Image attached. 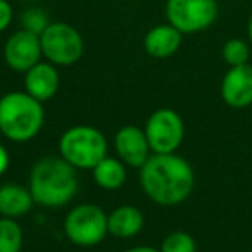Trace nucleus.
Listing matches in <instances>:
<instances>
[{
    "label": "nucleus",
    "instance_id": "obj_1",
    "mask_svg": "<svg viewBox=\"0 0 252 252\" xmlns=\"http://www.w3.org/2000/svg\"><path fill=\"white\" fill-rule=\"evenodd\" d=\"M144 193L158 206H178L190 197L195 173L185 158L173 154H152L140 168Z\"/></svg>",
    "mask_w": 252,
    "mask_h": 252
},
{
    "label": "nucleus",
    "instance_id": "obj_2",
    "mask_svg": "<svg viewBox=\"0 0 252 252\" xmlns=\"http://www.w3.org/2000/svg\"><path fill=\"white\" fill-rule=\"evenodd\" d=\"M28 189L35 204L49 209L64 207L80 189L78 169L63 158H43L30 171Z\"/></svg>",
    "mask_w": 252,
    "mask_h": 252
},
{
    "label": "nucleus",
    "instance_id": "obj_3",
    "mask_svg": "<svg viewBox=\"0 0 252 252\" xmlns=\"http://www.w3.org/2000/svg\"><path fill=\"white\" fill-rule=\"evenodd\" d=\"M45 123L43 104L23 92L0 97V133L14 144H26L42 131Z\"/></svg>",
    "mask_w": 252,
    "mask_h": 252
},
{
    "label": "nucleus",
    "instance_id": "obj_4",
    "mask_svg": "<svg viewBox=\"0 0 252 252\" xmlns=\"http://www.w3.org/2000/svg\"><path fill=\"white\" fill-rule=\"evenodd\" d=\"M109 144L98 128L88 125L71 126L59 138V156L76 169H94L107 158Z\"/></svg>",
    "mask_w": 252,
    "mask_h": 252
},
{
    "label": "nucleus",
    "instance_id": "obj_5",
    "mask_svg": "<svg viewBox=\"0 0 252 252\" xmlns=\"http://www.w3.org/2000/svg\"><path fill=\"white\" fill-rule=\"evenodd\" d=\"M64 233L78 247H95L107 237V213L95 204H78L64 218Z\"/></svg>",
    "mask_w": 252,
    "mask_h": 252
},
{
    "label": "nucleus",
    "instance_id": "obj_6",
    "mask_svg": "<svg viewBox=\"0 0 252 252\" xmlns=\"http://www.w3.org/2000/svg\"><path fill=\"white\" fill-rule=\"evenodd\" d=\"M42 54L54 66H73L83 57L85 42L81 33L67 23H50L40 35Z\"/></svg>",
    "mask_w": 252,
    "mask_h": 252
},
{
    "label": "nucleus",
    "instance_id": "obj_7",
    "mask_svg": "<svg viewBox=\"0 0 252 252\" xmlns=\"http://www.w3.org/2000/svg\"><path fill=\"white\" fill-rule=\"evenodd\" d=\"M166 19L183 35L211 28L220 14L216 0H166Z\"/></svg>",
    "mask_w": 252,
    "mask_h": 252
},
{
    "label": "nucleus",
    "instance_id": "obj_8",
    "mask_svg": "<svg viewBox=\"0 0 252 252\" xmlns=\"http://www.w3.org/2000/svg\"><path fill=\"white\" fill-rule=\"evenodd\" d=\"M144 131L152 154H173L185 137V123L175 109L162 107L149 116Z\"/></svg>",
    "mask_w": 252,
    "mask_h": 252
},
{
    "label": "nucleus",
    "instance_id": "obj_9",
    "mask_svg": "<svg viewBox=\"0 0 252 252\" xmlns=\"http://www.w3.org/2000/svg\"><path fill=\"white\" fill-rule=\"evenodd\" d=\"M40 36L26 30L12 33L4 45V61L16 73H26L42 61Z\"/></svg>",
    "mask_w": 252,
    "mask_h": 252
},
{
    "label": "nucleus",
    "instance_id": "obj_10",
    "mask_svg": "<svg viewBox=\"0 0 252 252\" xmlns=\"http://www.w3.org/2000/svg\"><path fill=\"white\" fill-rule=\"evenodd\" d=\"M116 158H119L128 168L140 169L152 156L151 145L145 137L144 128L135 125L121 126L114 135Z\"/></svg>",
    "mask_w": 252,
    "mask_h": 252
},
{
    "label": "nucleus",
    "instance_id": "obj_11",
    "mask_svg": "<svg viewBox=\"0 0 252 252\" xmlns=\"http://www.w3.org/2000/svg\"><path fill=\"white\" fill-rule=\"evenodd\" d=\"M221 98L233 109H245L252 104V66L230 67L221 80Z\"/></svg>",
    "mask_w": 252,
    "mask_h": 252
},
{
    "label": "nucleus",
    "instance_id": "obj_12",
    "mask_svg": "<svg viewBox=\"0 0 252 252\" xmlns=\"http://www.w3.org/2000/svg\"><path fill=\"white\" fill-rule=\"evenodd\" d=\"M59 87V71H57V66H54L49 61H40L25 73V92L42 104L56 97Z\"/></svg>",
    "mask_w": 252,
    "mask_h": 252
},
{
    "label": "nucleus",
    "instance_id": "obj_13",
    "mask_svg": "<svg viewBox=\"0 0 252 252\" xmlns=\"http://www.w3.org/2000/svg\"><path fill=\"white\" fill-rule=\"evenodd\" d=\"M183 33L169 23L151 28L144 36V49L154 59H168L182 47Z\"/></svg>",
    "mask_w": 252,
    "mask_h": 252
},
{
    "label": "nucleus",
    "instance_id": "obj_14",
    "mask_svg": "<svg viewBox=\"0 0 252 252\" xmlns=\"http://www.w3.org/2000/svg\"><path fill=\"white\" fill-rule=\"evenodd\" d=\"M145 218L137 206H119L107 214L109 235L116 238H133L144 230Z\"/></svg>",
    "mask_w": 252,
    "mask_h": 252
},
{
    "label": "nucleus",
    "instance_id": "obj_15",
    "mask_svg": "<svg viewBox=\"0 0 252 252\" xmlns=\"http://www.w3.org/2000/svg\"><path fill=\"white\" fill-rule=\"evenodd\" d=\"M35 206V200L28 187L21 183H4L0 187V216L19 218L26 216Z\"/></svg>",
    "mask_w": 252,
    "mask_h": 252
},
{
    "label": "nucleus",
    "instance_id": "obj_16",
    "mask_svg": "<svg viewBox=\"0 0 252 252\" xmlns=\"http://www.w3.org/2000/svg\"><path fill=\"white\" fill-rule=\"evenodd\" d=\"M126 168H128V166L119 158H111V156H107V158H104L94 169H92L95 185L102 190H107V192L119 190L126 183V178H128Z\"/></svg>",
    "mask_w": 252,
    "mask_h": 252
},
{
    "label": "nucleus",
    "instance_id": "obj_17",
    "mask_svg": "<svg viewBox=\"0 0 252 252\" xmlns=\"http://www.w3.org/2000/svg\"><path fill=\"white\" fill-rule=\"evenodd\" d=\"M25 233L18 220L0 216V252H21Z\"/></svg>",
    "mask_w": 252,
    "mask_h": 252
},
{
    "label": "nucleus",
    "instance_id": "obj_18",
    "mask_svg": "<svg viewBox=\"0 0 252 252\" xmlns=\"http://www.w3.org/2000/svg\"><path fill=\"white\" fill-rule=\"evenodd\" d=\"M221 56H223V61L230 67L249 64V59H251V47H249V43L245 42V40L231 38L223 45Z\"/></svg>",
    "mask_w": 252,
    "mask_h": 252
},
{
    "label": "nucleus",
    "instance_id": "obj_19",
    "mask_svg": "<svg viewBox=\"0 0 252 252\" xmlns=\"http://www.w3.org/2000/svg\"><path fill=\"white\" fill-rule=\"evenodd\" d=\"M159 252H197L195 238L187 231H173L162 240Z\"/></svg>",
    "mask_w": 252,
    "mask_h": 252
},
{
    "label": "nucleus",
    "instance_id": "obj_20",
    "mask_svg": "<svg viewBox=\"0 0 252 252\" xmlns=\"http://www.w3.org/2000/svg\"><path fill=\"white\" fill-rule=\"evenodd\" d=\"M49 25H50L49 16H47V12L40 7H30L21 14L23 30L35 33V35H38V36L45 32Z\"/></svg>",
    "mask_w": 252,
    "mask_h": 252
},
{
    "label": "nucleus",
    "instance_id": "obj_21",
    "mask_svg": "<svg viewBox=\"0 0 252 252\" xmlns=\"http://www.w3.org/2000/svg\"><path fill=\"white\" fill-rule=\"evenodd\" d=\"M12 18H14V11L9 0H0V33H4L11 26Z\"/></svg>",
    "mask_w": 252,
    "mask_h": 252
},
{
    "label": "nucleus",
    "instance_id": "obj_22",
    "mask_svg": "<svg viewBox=\"0 0 252 252\" xmlns=\"http://www.w3.org/2000/svg\"><path fill=\"white\" fill-rule=\"evenodd\" d=\"M11 166V156H9V151L0 144V176H4L5 171Z\"/></svg>",
    "mask_w": 252,
    "mask_h": 252
},
{
    "label": "nucleus",
    "instance_id": "obj_23",
    "mask_svg": "<svg viewBox=\"0 0 252 252\" xmlns=\"http://www.w3.org/2000/svg\"><path fill=\"white\" fill-rule=\"evenodd\" d=\"M123 252H159V249L149 247V245H135V247L126 249V251H123Z\"/></svg>",
    "mask_w": 252,
    "mask_h": 252
},
{
    "label": "nucleus",
    "instance_id": "obj_24",
    "mask_svg": "<svg viewBox=\"0 0 252 252\" xmlns=\"http://www.w3.org/2000/svg\"><path fill=\"white\" fill-rule=\"evenodd\" d=\"M247 35H249V40H251V43H252V16H251V19H249V25H247Z\"/></svg>",
    "mask_w": 252,
    "mask_h": 252
},
{
    "label": "nucleus",
    "instance_id": "obj_25",
    "mask_svg": "<svg viewBox=\"0 0 252 252\" xmlns=\"http://www.w3.org/2000/svg\"><path fill=\"white\" fill-rule=\"evenodd\" d=\"M23 2H33V0H23Z\"/></svg>",
    "mask_w": 252,
    "mask_h": 252
}]
</instances>
